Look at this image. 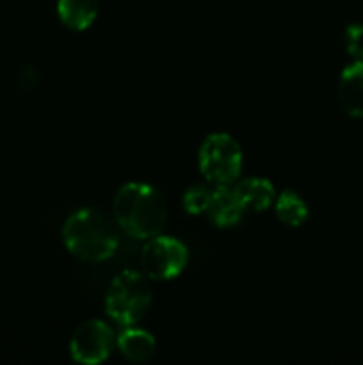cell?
<instances>
[{"mask_svg":"<svg viewBox=\"0 0 363 365\" xmlns=\"http://www.w3.org/2000/svg\"><path fill=\"white\" fill-rule=\"evenodd\" d=\"M57 14L71 31H84L98 16V0H59Z\"/></svg>","mask_w":363,"mask_h":365,"instance_id":"8fae6325","label":"cell"},{"mask_svg":"<svg viewBox=\"0 0 363 365\" xmlns=\"http://www.w3.org/2000/svg\"><path fill=\"white\" fill-rule=\"evenodd\" d=\"M235 191L246 210H253V212H263L276 200V189H274L273 182L267 178H246L235 185Z\"/></svg>","mask_w":363,"mask_h":365,"instance_id":"30bf717a","label":"cell"},{"mask_svg":"<svg viewBox=\"0 0 363 365\" xmlns=\"http://www.w3.org/2000/svg\"><path fill=\"white\" fill-rule=\"evenodd\" d=\"M189 252L185 245L171 235H155L148 239L141 252L142 273L149 280H171L185 269Z\"/></svg>","mask_w":363,"mask_h":365,"instance_id":"5b68a950","label":"cell"},{"mask_svg":"<svg viewBox=\"0 0 363 365\" xmlns=\"http://www.w3.org/2000/svg\"><path fill=\"white\" fill-rule=\"evenodd\" d=\"M68 252L84 262H102L116 253L120 245L116 225L98 209L75 210L63 227Z\"/></svg>","mask_w":363,"mask_h":365,"instance_id":"7a4b0ae2","label":"cell"},{"mask_svg":"<svg viewBox=\"0 0 363 365\" xmlns=\"http://www.w3.org/2000/svg\"><path fill=\"white\" fill-rule=\"evenodd\" d=\"M152 305L149 278L139 271H123L110 284L105 298V310L114 323L134 327Z\"/></svg>","mask_w":363,"mask_h":365,"instance_id":"3957f363","label":"cell"},{"mask_svg":"<svg viewBox=\"0 0 363 365\" xmlns=\"http://www.w3.org/2000/svg\"><path fill=\"white\" fill-rule=\"evenodd\" d=\"M338 100L349 116L363 118V61H354L342 71Z\"/></svg>","mask_w":363,"mask_h":365,"instance_id":"ba28073f","label":"cell"},{"mask_svg":"<svg viewBox=\"0 0 363 365\" xmlns=\"http://www.w3.org/2000/svg\"><path fill=\"white\" fill-rule=\"evenodd\" d=\"M116 346L125 359L135 364L148 362L157 349L153 335L134 327H127V330L121 331L120 337L116 339Z\"/></svg>","mask_w":363,"mask_h":365,"instance_id":"9c48e42d","label":"cell"},{"mask_svg":"<svg viewBox=\"0 0 363 365\" xmlns=\"http://www.w3.org/2000/svg\"><path fill=\"white\" fill-rule=\"evenodd\" d=\"M199 171L216 185H231L242 170V148L230 134L206 135L198 153Z\"/></svg>","mask_w":363,"mask_h":365,"instance_id":"277c9868","label":"cell"},{"mask_svg":"<svg viewBox=\"0 0 363 365\" xmlns=\"http://www.w3.org/2000/svg\"><path fill=\"white\" fill-rule=\"evenodd\" d=\"M214 189H209L206 185H192L184 195V209L192 216L206 214L212 198Z\"/></svg>","mask_w":363,"mask_h":365,"instance_id":"4fadbf2b","label":"cell"},{"mask_svg":"<svg viewBox=\"0 0 363 365\" xmlns=\"http://www.w3.org/2000/svg\"><path fill=\"white\" fill-rule=\"evenodd\" d=\"M112 212L117 227L141 241L159 235L167 221L162 192L144 182H130L120 187L114 198Z\"/></svg>","mask_w":363,"mask_h":365,"instance_id":"6da1fadb","label":"cell"},{"mask_svg":"<svg viewBox=\"0 0 363 365\" xmlns=\"http://www.w3.org/2000/svg\"><path fill=\"white\" fill-rule=\"evenodd\" d=\"M246 207L242 205L237 191L231 185H217L212 191L210 205L206 214L212 223L219 228L237 227L246 216Z\"/></svg>","mask_w":363,"mask_h":365,"instance_id":"52a82bcc","label":"cell"},{"mask_svg":"<svg viewBox=\"0 0 363 365\" xmlns=\"http://www.w3.org/2000/svg\"><path fill=\"white\" fill-rule=\"evenodd\" d=\"M114 344L116 337L109 324L98 319L85 321L70 341L71 359L82 365H98L109 359Z\"/></svg>","mask_w":363,"mask_h":365,"instance_id":"8992f818","label":"cell"},{"mask_svg":"<svg viewBox=\"0 0 363 365\" xmlns=\"http://www.w3.org/2000/svg\"><path fill=\"white\" fill-rule=\"evenodd\" d=\"M274 210H276L278 220L281 223L288 225V227H301L308 220L310 214L305 200L295 191H290V189H287L280 196H276V200H274Z\"/></svg>","mask_w":363,"mask_h":365,"instance_id":"7c38bea8","label":"cell"},{"mask_svg":"<svg viewBox=\"0 0 363 365\" xmlns=\"http://www.w3.org/2000/svg\"><path fill=\"white\" fill-rule=\"evenodd\" d=\"M345 48L354 61H363V24L349 25L345 31Z\"/></svg>","mask_w":363,"mask_h":365,"instance_id":"5bb4252c","label":"cell"}]
</instances>
